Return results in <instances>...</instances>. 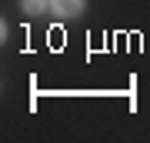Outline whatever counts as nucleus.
<instances>
[{
  "label": "nucleus",
  "mask_w": 150,
  "mask_h": 143,
  "mask_svg": "<svg viewBox=\"0 0 150 143\" xmlns=\"http://www.w3.org/2000/svg\"><path fill=\"white\" fill-rule=\"evenodd\" d=\"M50 10L60 20H74V17L83 13V0H50Z\"/></svg>",
  "instance_id": "obj_1"
},
{
  "label": "nucleus",
  "mask_w": 150,
  "mask_h": 143,
  "mask_svg": "<svg viewBox=\"0 0 150 143\" xmlns=\"http://www.w3.org/2000/svg\"><path fill=\"white\" fill-rule=\"evenodd\" d=\"M47 7H50V0H20V10H23V13H30V17L43 13Z\"/></svg>",
  "instance_id": "obj_2"
}]
</instances>
